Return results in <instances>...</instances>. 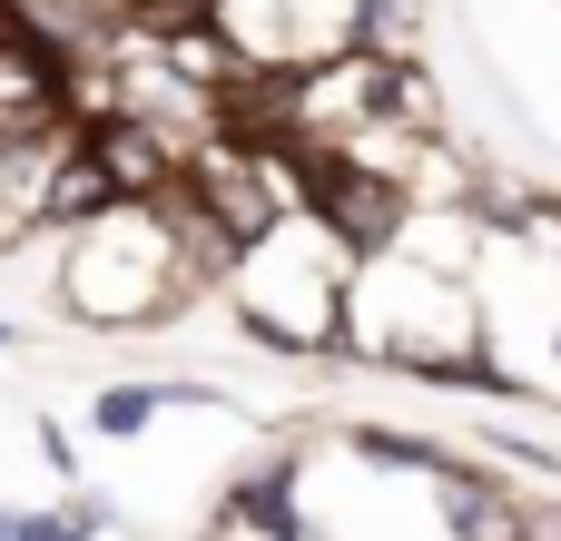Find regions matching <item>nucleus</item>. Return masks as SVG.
Wrapping results in <instances>:
<instances>
[{"label": "nucleus", "instance_id": "f257e3e1", "mask_svg": "<svg viewBox=\"0 0 561 541\" xmlns=\"http://www.w3.org/2000/svg\"><path fill=\"white\" fill-rule=\"evenodd\" d=\"M345 365L404 375V384H444V394H503V355H493V315L483 286L463 266H434L414 246H365L345 276Z\"/></svg>", "mask_w": 561, "mask_h": 541}, {"label": "nucleus", "instance_id": "f03ea898", "mask_svg": "<svg viewBox=\"0 0 561 541\" xmlns=\"http://www.w3.org/2000/svg\"><path fill=\"white\" fill-rule=\"evenodd\" d=\"M49 306L79 335H168L207 306V266L168 197H108L79 227H49Z\"/></svg>", "mask_w": 561, "mask_h": 541}, {"label": "nucleus", "instance_id": "7ed1b4c3", "mask_svg": "<svg viewBox=\"0 0 561 541\" xmlns=\"http://www.w3.org/2000/svg\"><path fill=\"white\" fill-rule=\"evenodd\" d=\"M355 237H335L316 207L276 217L266 237L237 246V266L217 276L227 335L276 355V365H335L345 355V276H355Z\"/></svg>", "mask_w": 561, "mask_h": 541}, {"label": "nucleus", "instance_id": "20e7f679", "mask_svg": "<svg viewBox=\"0 0 561 541\" xmlns=\"http://www.w3.org/2000/svg\"><path fill=\"white\" fill-rule=\"evenodd\" d=\"M187 10L217 30V49L237 59V79H256V89L306 79L335 49L365 39V0H187Z\"/></svg>", "mask_w": 561, "mask_h": 541}, {"label": "nucleus", "instance_id": "39448f33", "mask_svg": "<svg viewBox=\"0 0 561 541\" xmlns=\"http://www.w3.org/2000/svg\"><path fill=\"white\" fill-rule=\"evenodd\" d=\"M207 541H316L306 513H296V463H256L217 493L207 513Z\"/></svg>", "mask_w": 561, "mask_h": 541}, {"label": "nucleus", "instance_id": "423d86ee", "mask_svg": "<svg viewBox=\"0 0 561 541\" xmlns=\"http://www.w3.org/2000/svg\"><path fill=\"white\" fill-rule=\"evenodd\" d=\"M20 541H99L89 503H49V513H20Z\"/></svg>", "mask_w": 561, "mask_h": 541}, {"label": "nucleus", "instance_id": "0eeeda50", "mask_svg": "<svg viewBox=\"0 0 561 541\" xmlns=\"http://www.w3.org/2000/svg\"><path fill=\"white\" fill-rule=\"evenodd\" d=\"M0 541H20V513H10V503H0Z\"/></svg>", "mask_w": 561, "mask_h": 541}, {"label": "nucleus", "instance_id": "6e6552de", "mask_svg": "<svg viewBox=\"0 0 561 541\" xmlns=\"http://www.w3.org/2000/svg\"><path fill=\"white\" fill-rule=\"evenodd\" d=\"M10 345H20V325H10V315H0V355H10Z\"/></svg>", "mask_w": 561, "mask_h": 541}]
</instances>
